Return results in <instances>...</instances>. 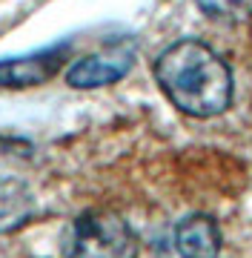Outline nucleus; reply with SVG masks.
Returning <instances> with one entry per match:
<instances>
[{
    "instance_id": "nucleus-1",
    "label": "nucleus",
    "mask_w": 252,
    "mask_h": 258,
    "mask_svg": "<svg viewBox=\"0 0 252 258\" xmlns=\"http://www.w3.org/2000/svg\"><path fill=\"white\" fill-rule=\"evenodd\" d=\"M152 72L169 103L189 118H218L232 106V69L204 40H175L155 57Z\"/></svg>"
},
{
    "instance_id": "nucleus-2",
    "label": "nucleus",
    "mask_w": 252,
    "mask_h": 258,
    "mask_svg": "<svg viewBox=\"0 0 252 258\" xmlns=\"http://www.w3.org/2000/svg\"><path fill=\"white\" fill-rule=\"evenodd\" d=\"M60 258H138V235L112 210H86L66 227Z\"/></svg>"
},
{
    "instance_id": "nucleus-3",
    "label": "nucleus",
    "mask_w": 252,
    "mask_h": 258,
    "mask_svg": "<svg viewBox=\"0 0 252 258\" xmlns=\"http://www.w3.org/2000/svg\"><path fill=\"white\" fill-rule=\"evenodd\" d=\"M69 52H72V43L66 40V43H52L46 49H35L20 57H3L0 60V86L3 89L40 86L63 69Z\"/></svg>"
},
{
    "instance_id": "nucleus-4",
    "label": "nucleus",
    "mask_w": 252,
    "mask_h": 258,
    "mask_svg": "<svg viewBox=\"0 0 252 258\" xmlns=\"http://www.w3.org/2000/svg\"><path fill=\"white\" fill-rule=\"evenodd\" d=\"M135 63V49L132 46H109L95 55H86L69 66L66 83L75 89H101L109 83H118L129 75Z\"/></svg>"
},
{
    "instance_id": "nucleus-5",
    "label": "nucleus",
    "mask_w": 252,
    "mask_h": 258,
    "mask_svg": "<svg viewBox=\"0 0 252 258\" xmlns=\"http://www.w3.org/2000/svg\"><path fill=\"white\" fill-rule=\"evenodd\" d=\"M175 258H218L221 255V230L209 215H187L172 230Z\"/></svg>"
},
{
    "instance_id": "nucleus-6",
    "label": "nucleus",
    "mask_w": 252,
    "mask_h": 258,
    "mask_svg": "<svg viewBox=\"0 0 252 258\" xmlns=\"http://www.w3.org/2000/svg\"><path fill=\"white\" fill-rule=\"evenodd\" d=\"M35 212V198L18 178H0V232L23 227Z\"/></svg>"
},
{
    "instance_id": "nucleus-7",
    "label": "nucleus",
    "mask_w": 252,
    "mask_h": 258,
    "mask_svg": "<svg viewBox=\"0 0 252 258\" xmlns=\"http://www.w3.org/2000/svg\"><path fill=\"white\" fill-rule=\"evenodd\" d=\"M212 18H246L252 12V0H195Z\"/></svg>"
}]
</instances>
